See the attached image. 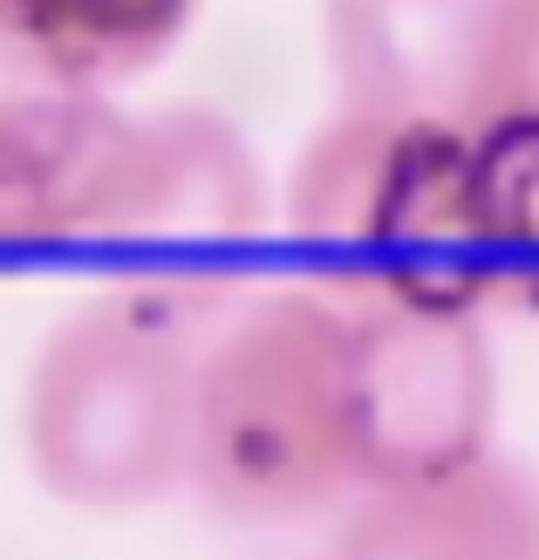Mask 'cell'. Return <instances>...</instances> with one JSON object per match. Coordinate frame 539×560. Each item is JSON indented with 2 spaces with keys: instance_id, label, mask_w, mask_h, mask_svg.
<instances>
[{
  "instance_id": "obj_4",
  "label": "cell",
  "mask_w": 539,
  "mask_h": 560,
  "mask_svg": "<svg viewBox=\"0 0 539 560\" xmlns=\"http://www.w3.org/2000/svg\"><path fill=\"white\" fill-rule=\"evenodd\" d=\"M260 240L267 172L246 130L206 103H172L130 124V151L82 246L103 260V294L198 335L239 307Z\"/></svg>"
},
{
  "instance_id": "obj_5",
  "label": "cell",
  "mask_w": 539,
  "mask_h": 560,
  "mask_svg": "<svg viewBox=\"0 0 539 560\" xmlns=\"http://www.w3.org/2000/svg\"><path fill=\"white\" fill-rule=\"evenodd\" d=\"M355 322V444L362 492L444 479L492 458L499 355L478 315L349 307Z\"/></svg>"
},
{
  "instance_id": "obj_3",
  "label": "cell",
  "mask_w": 539,
  "mask_h": 560,
  "mask_svg": "<svg viewBox=\"0 0 539 560\" xmlns=\"http://www.w3.org/2000/svg\"><path fill=\"white\" fill-rule=\"evenodd\" d=\"M191 328L96 294L62 315L21 383V452L48 499L130 513L191 479Z\"/></svg>"
},
{
  "instance_id": "obj_9",
  "label": "cell",
  "mask_w": 539,
  "mask_h": 560,
  "mask_svg": "<svg viewBox=\"0 0 539 560\" xmlns=\"http://www.w3.org/2000/svg\"><path fill=\"white\" fill-rule=\"evenodd\" d=\"M198 8L206 0H0V42L62 82L124 90L185 42Z\"/></svg>"
},
{
  "instance_id": "obj_6",
  "label": "cell",
  "mask_w": 539,
  "mask_h": 560,
  "mask_svg": "<svg viewBox=\"0 0 539 560\" xmlns=\"http://www.w3.org/2000/svg\"><path fill=\"white\" fill-rule=\"evenodd\" d=\"M109 90H82L0 42V260L82 246L130 151Z\"/></svg>"
},
{
  "instance_id": "obj_11",
  "label": "cell",
  "mask_w": 539,
  "mask_h": 560,
  "mask_svg": "<svg viewBox=\"0 0 539 560\" xmlns=\"http://www.w3.org/2000/svg\"><path fill=\"white\" fill-rule=\"evenodd\" d=\"M539 117V0H478L465 124Z\"/></svg>"
},
{
  "instance_id": "obj_8",
  "label": "cell",
  "mask_w": 539,
  "mask_h": 560,
  "mask_svg": "<svg viewBox=\"0 0 539 560\" xmlns=\"http://www.w3.org/2000/svg\"><path fill=\"white\" fill-rule=\"evenodd\" d=\"M328 560H539V479L492 452L444 479L368 486Z\"/></svg>"
},
{
  "instance_id": "obj_2",
  "label": "cell",
  "mask_w": 539,
  "mask_h": 560,
  "mask_svg": "<svg viewBox=\"0 0 539 560\" xmlns=\"http://www.w3.org/2000/svg\"><path fill=\"white\" fill-rule=\"evenodd\" d=\"M288 233L315 288L349 307L485 315L499 301L458 117L335 109L294 158Z\"/></svg>"
},
{
  "instance_id": "obj_10",
  "label": "cell",
  "mask_w": 539,
  "mask_h": 560,
  "mask_svg": "<svg viewBox=\"0 0 539 560\" xmlns=\"http://www.w3.org/2000/svg\"><path fill=\"white\" fill-rule=\"evenodd\" d=\"M471 178L492 294L539 315V117L471 124Z\"/></svg>"
},
{
  "instance_id": "obj_7",
  "label": "cell",
  "mask_w": 539,
  "mask_h": 560,
  "mask_svg": "<svg viewBox=\"0 0 539 560\" xmlns=\"http://www.w3.org/2000/svg\"><path fill=\"white\" fill-rule=\"evenodd\" d=\"M478 0H321V62L335 109L458 117L471 96Z\"/></svg>"
},
{
  "instance_id": "obj_1",
  "label": "cell",
  "mask_w": 539,
  "mask_h": 560,
  "mask_svg": "<svg viewBox=\"0 0 539 560\" xmlns=\"http://www.w3.org/2000/svg\"><path fill=\"white\" fill-rule=\"evenodd\" d=\"M185 492L233 526H301L362 492L349 301L273 288L225 315L198 349Z\"/></svg>"
}]
</instances>
